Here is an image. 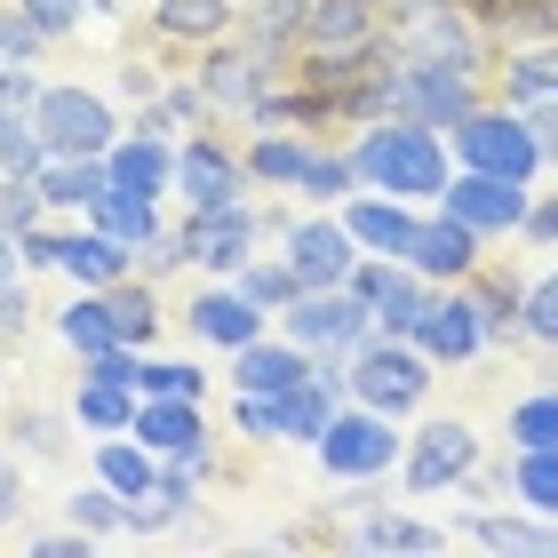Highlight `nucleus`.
Masks as SVG:
<instances>
[{"label":"nucleus","mask_w":558,"mask_h":558,"mask_svg":"<svg viewBox=\"0 0 558 558\" xmlns=\"http://www.w3.org/2000/svg\"><path fill=\"white\" fill-rule=\"evenodd\" d=\"M399 57H423V64H471V72H495V40L478 33V16L463 0H391V33H384Z\"/></svg>","instance_id":"4"},{"label":"nucleus","mask_w":558,"mask_h":558,"mask_svg":"<svg viewBox=\"0 0 558 558\" xmlns=\"http://www.w3.org/2000/svg\"><path fill=\"white\" fill-rule=\"evenodd\" d=\"M24 327H33V295H24V279H0V336H24Z\"/></svg>","instance_id":"54"},{"label":"nucleus","mask_w":558,"mask_h":558,"mask_svg":"<svg viewBox=\"0 0 558 558\" xmlns=\"http://www.w3.org/2000/svg\"><path fill=\"white\" fill-rule=\"evenodd\" d=\"M57 343L72 351V360H96V351L120 343V319H112V288H81L57 312Z\"/></svg>","instance_id":"33"},{"label":"nucleus","mask_w":558,"mask_h":558,"mask_svg":"<svg viewBox=\"0 0 558 558\" xmlns=\"http://www.w3.org/2000/svg\"><path fill=\"white\" fill-rule=\"evenodd\" d=\"M526 112V129H535L543 144V168H558V96H543V105H519Z\"/></svg>","instance_id":"55"},{"label":"nucleus","mask_w":558,"mask_h":558,"mask_svg":"<svg viewBox=\"0 0 558 558\" xmlns=\"http://www.w3.org/2000/svg\"><path fill=\"white\" fill-rule=\"evenodd\" d=\"M105 184H112L105 160H48V168H40V192H48V208H57V216L96 208V199H105Z\"/></svg>","instance_id":"36"},{"label":"nucleus","mask_w":558,"mask_h":558,"mask_svg":"<svg viewBox=\"0 0 558 558\" xmlns=\"http://www.w3.org/2000/svg\"><path fill=\"white\" fill-rule=\"evenodd\" d=\"M471 471H478V430L463 415L423 423L408 439V454H399V487L408 495H447V487H463Z\"/></svg>","instance_id":"12"},{"label":"nucleus","mask_w":558,"mask_h":558,"mask_svg":"<svg viewBox=\"0 0 558 558\" xmlns=\"http://www.w3.org/2000/svg\"><path fill=\"white\" fill-rule=\"evenodd\" d=\"M312 454H319V471L336 478V487H351V478H391V463L408 454V439H399V423L384 408H360V399H351V408L327 415Z\"/></svg>","instance_id":"7"},{"label":"nucleus","mask_w":558,"mask_h":558,"mask_svg":"<svg viewBox=\"0 0 558 558\" xmlns=\"http://www.w3.org/2000/svg\"><path fill=\"white\" fill-rule=\"evenodd\" d=\"M40 48H57V40H48L40 24H33V16H24L16 0H9V9H0V64H33Z\"/></svg>","instance_id":"49"},{"label":"nucleus","mask_w":558,"mask_h":558,"mask_svg":"<svg viewBox=\"0 0 558 558\" xmlns=\"http://www.w3.org/2000/svg\"><path fill=\"white\" fill-rule=\"evenodd\" d=\"M471 295H478V312H487V351H519L526 343V288H519V271L478 264Z\"/></svg>","instance_id":"28"},{"label":"nucleus","mask_w":558,"mask_h":558,"mask_svg":"<svg viewBox=\"0 0 558 558\" xmlns=\"http://www.w3.org/2000/svg\"><path fill=\"white\" fill-rule=\"evenodd\" d=\"M343 223H351V240H360L367 256H408L415 232H423L415 199H391V192H351L343 199Z\"/></svg>","instance_id":"22"},{"label":"nucleus","mask_w":558,"mask_h":558,"mask_svg":"<svg viewBox=\"0 0 558 558\" xmlns=\"http://www.w3.org/2000/svg\"><path fill=\"white\" fill-rule=\"evenodd\" d=\"M439 208L463 216L471 232H487V240H511L526 223V208H535V192L511 184V175H487V168H454V184L439 192Z\"/></svg>","instance_id":"17"},{"label":"nucleus","mask_w":558,"mask_h":558,"mask_svg":"<svg viewBox=\"0 0 558 558\" xmlns=\"http://www.w3.org/2000/svg\"><path fill=\"white\" fill-rule=\"evenodd\" d=\"M57 208H48V192H40V175H0V232L24 240L33 223H48Z\"/></svg>","instance_id":"45"},{"label":"nucleus","mask_w":558,"mask_h":558,"mask_svg":"<svg viewBox=\"0 0 558 558\" xmlns=\"http://www.w3.org/2000/svg\"><path fill=\"white\" fill-rule=\"evenodd\" d=\"M495 96L502 105H543V96H558V40L495 48Z\"/></svg>","instance_id":"27"},{"label":"nucleus","mask_w":558,"mask_h":558,"mask_svg":"<svg viewBox=\"0 0 558 558\" xmlns=\"http://www.w3.org/2000/svg\"><path fill=\"white\" fill-rule=\"evenodd\" d=\"M144 33L151 40H168V48H216L223 33H240V0H151V16H144Z\"/></svg>","instance_id":"21"},{"label":"nucleus","mask_w":558,"mask_h":558,"mask_svg":"<svg viewBox=\"0 0 558 558\" xmlns=\"http://www.w3.org/2000/svg\"><path fill=\"white\" fill-rule=\"evenodd\" d=\"M343 543H351V550H367V558H384V550L439 558V550H454V526H430V519H415V511H391V502H375V511L343 519Z\"/></svg>","instance_id":"19"},{"label":"nucleus","mask_w":558,"mask_h":558,"mask_svg":"<svg viewBox=\"0 0 558 558\" xmlns=\"http://www.w3.org/2000/svg\"><path fill=\"white\" fill-rule=\"evenodd\" d=\"M136 439L151 454H184L208 439V399H144L136 408Z\"/></svg>","instance_id":"31"},{"label":"nucleus","mask_w":558,"mask_h":558,"mask_svg":"<svg viewBox=\"0 0 558 558\" xmlns=\"http://www.w3.org/2000/svg\"><path fill=\"white\" fill-rule=\"evenodd\" d=\"M64 519H72V526H88L96 543H112V535H129V495L105 487V478H88V487H72Z\"/></svg>","instance_id":"40"},{"label":"nucleus","mask_w":558,"mask_h":558,"mask_svg":"<svg viewBox=\"0 0 558 558\" xmlns=\"http://www.w3.org/2000/svg\"><path fill=\"white\" fill-rule=\"evenodd\" d=\"M343 399H351L343 360H319V375H303L295 391H232V430L247 447H312Z\"/></svg>","instance_id":"2"},{"label":"nucleus","mask_w":558,"mask_h":558,"mask_svg":"<svg viewBox=\"0 0 558 558\" xmlns=\"http://www.w3.org/2000/svg\"><path fill=\"white\" fill-rule=\"evenodd\" d=\"M184 327H192V343L240 351V343H256V336H264V303H247L232 279H216V288H199V295L184 303Z\"/></svg>","instance_id":"20"},{"label":"nucleus","mask_w":558,"mask_h":558,"mask_svg":"<svg viewBox=\"0 0 558 558\" xmlns=\"http://www.w3.org/2000/svg\"><path fill=\"white\" fill-rule=\"evenodd\" d=\"M511 502L558 519V447H511Z\"/></svg>","instance_id":"38"},{"label":"nucleus","mask_w":558,"mask_h":558,"mask_svg":"<svg viewBox=\"0 0 558 558\" xmlns=\"http://www.w3.org/2000/svg\"><path fill=\"white\" fill-rule=\"evenodd\" d=\"M487 96H495V72L399 57V120H423V129H454V120H471L478 105H487Z\"/></svg>","instance_id":"9"},{"label":"nucleus","mask_w":558,"mask_h":558,"mask_svg":"<svg viewBox=\"0 0 558 558\" xmlns=\"http://www.w3.org/2000/svg\"><path fill=\"white\" fill-rule=\"evenodd\" d=\"M478 16V33L495 48H519V40H558V0H463Z\"/></svg>","instance_id":"30"},{"label":"nucleus","mask_w":558,"mask_h":558,"mask_svg":"<svg viewBox=\"0 0 558 558\" xmlns=\"http://www.w3.org/2000/svg\"><path fill=\"white\" fill-rule=\"evenodd\" d=\"M526 343H550L558 351V264L543 279H526Z\"/></svg>","instance_id":"48"},{"label":"nucleus","mask_w":558,"mask_h":558,"mask_svg":"<svg viewBox=\"0 0 558 558\" xmlns=\"http://www.w3.org/2000/svg\"><path fill=\"white\" fill-rule=\"evenodd\" d=\"M247 192H256V175H247V151H232V136L192 129L184 144H175V199H184L192 216H208V208H240Z\"/></svg>","instance_id":"11"},{"label":"nucleus","mask_w":558,"mask_h":558,"mask_svg":"<svg viewBox=\"0 0 558 558\" xmlns=\"http://www.w3.org/2000/svg\"><path fill=\"white\" fill-rule=\"evenodd\" d=\"M511 447H558V384L511 399Z\"/></svg>","instance_id":"46"},{"label":"nucleus","mask_w":558,"mask_h":558,"mask_svg":"<svg viewBox=\"0 0 558 558\" xmlns=\"http://www.w3.org/2000/svg\"><path fill=\"white\" fill-rule=\"evenodd\" d=\"M279 336L303 343L312 360H351V351L375 336V312L351 288H303L288 312H279Z\"/></svg>","instance_id":"10"},{"label":"nucleus","mask_w":558,"mask_h":558,"mask_svg":"<svg viewBox=\"0 0 558 558\" xmlns=\"http://www.w3.org/2000/svg\"><path fill=\"white\" fill-rule=\"evenodd\" d=\"M343 375H351V399H360V408H384L391 423H408L430 399V384H439V360H430L415 336H367L343 360Z\"/></svg>","instance_id":"3"},{"label":"nucleus","mask_w":558,"mask_h":558,"mask_svg":"<svg viewBox=\"0 0 558 558\" xmlns=\"http://www.w3.org/2000/svg\"><path fill=\"white\" fill-rule=\"evenodd\" d=\"M48 168V144L33 120H0V175H40Z\"/></svg>","instance_id":"47"},{"label":"nucleus","mask_w":558,"mask_h":558,"mask_svg":"<svg viewBox=\"0 0 558 558\" xmlns=\"http://www.w3.org/2000/svg\"><path fill=\"white\" fill-rule=\"evenodd\" d=\"M136 408H144L136 384H112V375H81V384H72V423L96 430V439H112V430H136Z\"/></svg>","instance_id":"32"},{"label":"nucleus","mask_w":558,"mask_h":558,"mask_svg":"<svg viewBox=\"0 0 558 558\" xmlns=\"http://www.w3.org/2000/svg\"><path fill=\"white\" fill-rule=\"evenodd\" d=\"M408 264L430 279V288H454V279H471L478 264H487V232H471L463 216H423V232H415V247H408Z\"/></svg>","instance_id":"18"},{"label":"nucleus","mask_w":558,"mask_h":558,"mask_svg":"<svg viewBox=\"0 0 558 558\" xmlns=\"http://www.w3.org/2000/svg\"><path fill=\"white\" fill-rule=\"evenodd\" d=\"M16 511H24V463H16V447H0V526Z\"/></svg>","instance_id":"56"},{"label":"nucleus","mask_w":558,"mask_h":558,"mask_svg":"<svg viewBox=\"0 0 558 558\" xmlns=\"http://www.w3.org/2000/svg\"><path fill=\"white\" fill-rule=\"evenodd\" d=\"M232 288H240L247 303H264V312H288V303L303 295V279H295L288 256H256V264H240V271H232Z\"/></svg>","instance_id":"42"},{"label":"nucleus","mask_w":558,"mask_h":558,"mask_svg":"<svg viewBox=\"0 0 558 558\" xmlns=\"http://www.w3.org/2000/svg\"><path fill=\"white\" fill-rule=\"evenodd\" d=\"M16 256H24V271H57L64 264V232L57 223H33V232L16 240Z\"/></svg>","instance_id":"52"},{"label":"nucleus","mask_w":558,"mask_h":558,"mask_svg":"<svg viewBox=\"0 0 558 558\" xmlns=\"http://www.w3.org/2000/svg\"><path fill=\"white\" fill-rule=\"evenodd\" d=\"M16 9H24V16H33V24H40V33H48V40H72V33H81V24L96 16V9H88V0H16Z\"/></svg>","instance_id":"50"},{"label":"nucleus","mask_w":558,"mask_h":558,"mask_svg":"<svg viewBox=\"0 0 558 558\" xmlns=\"http://www.w3.org/2000/svg\"><path fill=\"white\" fill-rule=\"evenodd\" d=\"M303 16H312V0H240V33L264 40V48H303Z\"/></svg>","instance_id":"37"},{"label":"nucleus","mask_w":558,"mask_h":558,"mask_svg":"<svg viewBox=\"0 0 558 558\" xmlns=\"http://www.w3.org/2000/svg\"><path fill=\"white\" fill-rule=\"evenodd\" d=\"M88 9H96V16H112V9H120V0H88Z\"/></svg>","instance_id":"59"},{"label":"nucleus","mask_w":558,"mask_h":558,"mask_svg":"<svg viewBox=\"0 0 558 558\" xmlns=\"http://www.w3.org/2000/svg\"><path fill=\"white\" fill-rule=\"evenodd\" d=\"M463 543H478V550H502V558H558V519H543V511H471L463 526H454Z\"/></svg>","instance_id":"23"},{"label":"nucleus","mask_w":558,"mask_h":558,"mask_svg":"<svg viewBox=\"0 0 558 558\" xmlns=\"http://www.w3.org/2000/svg\"><path fill=\"white\" fill-rule=\"evenodd\" d=\"M303 375H319V360L288 336H256L232 351V391H295Z\"/></svg>","instance_id":"24"},{"label":"nucleus","mask_w":558,"mask_h":558,"mask_svg":"<svg viewBox=\"0 0 558 558\" xmlns=\"http://www.w3.org/2000/svg\"><path fill=\"white\" fill-rule=\"evenodd\" d=\"M295 192L312 199V208H336V199H351V192H360V168H351V151H327V144H319Z\"/></svg>","instance_id":"44"},{"label":"nucleus","mask_w":558,"mask_h":558,"mask_svg":"<svg viewBox=\"0 0 558 558\" xmlns=\"http://www.w3.org/2000/svg\"><path fill=\"white\" fill-rule=\"evenodd\" d=\"M112 319H120V343H136V351L160 343V295H151L144 271H129V279L112 288Z\"/></svg>","instance_id":"39"},{"label":"nucleus","mask_w":558,"mask_h":558,"mask_svg":"<svg viewBox=\"0 0 558 558\" xmlns=\"http://www.w3.org/2000/svg\"><path fill=\"white\" fill-rule=\"evenodd\" d=\"M184 256L192 271H216V279H232L240 264H256V247H264V216H256V199H240V208H208V216H192L184 208Z\"/></svg>","instance_id":"13"},{"label":"nucleus","mask_w":558,"mask_h":558,"mask_svg":"<svg viewBox=\"0 0 558 558\" xmlns=\"http://www.w3.org/2000/svg\"><path fill=\"white\" fill-rule=\"evenodd\" d=\"M33 129H40V144H48V160H105V151L120 144V112H112L96 88L57 81V88H40Z\"/></svg>","instance_id":"8"},{"label":"nucleus","mask_w":558,"mask_h":558,"mask_svg":"<svg viewBox=\"0 0 558 558\" xmlns=\"http://www.w3.org/2000/svg\"><path fill=\"white\" fill-rule=\"evenodd\" d=\"M415 343H423L439 367H471L478 351H487V312H478L471 279H454V288H430L423 319H415Z\"/></svg>","instance_id":"16"},{"label":"nucleus","mask_w":558,"mask_h":558,"mask_svg":"<svg viewBox=\"0 0 558 558\" xmlns=\"http://www.w3.org/2000/svg\"><path fill=\"white\" fill-rule=\"evenodd\" d=\"M72 288H120V279L136 271V247L112 240L105 223H88V232H64V264H57Z\"/></svg>","instance_id":"26"},{"label":"nucleus","mask_w":558,"mask_h":558,"mask_svg":"<svg viewBox=\"0 0 558 558\" xmlns=\"http://www.w3.org/2000/svg\"><path fill=\"white\" fill-rule=\"evenodd\" d=\"M319 136L312 129H247V175H256L264 192H295L303 168H312Z\"/></svg>","instance_id":"25"},{"label":"nucleus","mask_w":558,"mask_h":558,"mask_svg":"<svg viewBox=\"0 0 558 558\" xmlns=\"http://www.w3.org/2000/svg\"><path fill=\"white\" fill-rule=\"evenodd\" d=\"M40 88L48 81H33V64H0V120H33Z\"/></svg>","instance_id":"51"},{"label":"nucleus","mask_w":558,"mask_h":558,"mask_svg":"<svg viewBox=\"0 0 558 558\" xmlns=\"http://www.w3.org/2000/svg\"><path fill=\"white\" fill-rule=\"evenodd\" d=\"M351 168H360V192H391V199H430L454 184V151H447V129H423V120H367L351 136Z\"/></svg>","instance_id":"1"},{"label":"nucleus","mask_w":558,"mask_h":558,"mask_svg":"<svg viewBox=\"0 0 558 558\" xmlns=\"http://www.w3.org/2000/svg\"><path fill=\"white\" fill-rule=\"evenodd\" d=\"M112 88L129 96V105H151V96H160L168 81H160V72H151V64H136V57H120V64H112Z\"/></svg>","instance_id":"53"},{"label":"nucleus","mask_w":558,"mask_h":558,"mask_svg":"<svg viewBox=\"0 0 558 558\" xmlns=\"http://www.w3.org/2000/svg\"><path fill=\"white\" fill-rule=\"evenodd\" d=\"M288 72H295L288 48H264V40H247V33H223L216 48H199V57H192V81L208 88V105L223 120H247V112H256V96L279 88Z\"/></svg>","instance_id":"5"},{"label":"nucleus","mask_w":558,"mask_h":558,"mask_svg":"<svg viewBox=\"0 0 558 558\" xmlns=\"http://www.w3.org/2000/svg\"><path fill=\"white\" fill-rule=\"evenodd\" d=\"M105 168H112V184L120 192H175V144L168 136H120L112 151H105Z\"/></svg>","instance_id":"29"},{"label":"nucleus","mask_w":558,"mask_h":558,"mask_svg":"<svg viewBox=\"0 0 558 558\" xmlns=\"http://www.w3.org/2000/svg\"><path fill=\"white\" fill-rule=\"evenodd\" d=\"M16 271H24V256H16V240L0 232V279H16Z\"/></svg>","instance_id":"58"},{"label":"nucleus","mask_w":558,"mask_h":558,"mask_svg":"<svg viewBox=\"0 0 558 558\" xmlns=\"http://www.w3.org/2000/svg\"><path fill=\"white\" fill-rule=\"evenodd\" d=\"M0 439H9L16 454H64L72 439V408H9V423H0Z\"/></svg>","instance_id":"41"},{"label":"nucleus","mask_w":558,"mask_h":558,"mask_svg":"<svg viewBox=\"0 0 558 558\" xmlns=\"http://www.w3.org/2000/svg\"><path fill=\"white\" fill-rule=\"evenodd\" d=\"M88 223H105V232L129 240V247H144L151 232H168V223H160V199H151V192H120V184H105V199L88 208Z\"/></svg>","instance_id":"35"},{"label":"nucleus","mask_w":558,"mask_h":558,"mask_svg":"<svg viewBox=\"0 0 558 558\" xmlns=\"http://www.w3.org/2000/svg\"><path fill=\"white\" fill-rule=\"evenodd\" d=\"M454 168H487V175H511V184H535L543 175V144L535 129H526L519 105H502V96H487L471 120H454Z\"/></svg>","instance_id":"6"},{"label":"nucleus","mask_w":558,"mask_h":558,"mask_svg":"<svg viewBox=\"0 0 558 558\" xmlns=\"http://www.w3.org/2000/svg\"><path fill=\"white\" fill-rule=\"evenodd\" d=\"M96 478L136 502V495H151V478H160V454H151L136 430H112V439H96Z\"/></svg>","instance_id":"34"},{"label":"nucleus","mask_w":558,"mask_h":558,"mask_svg":"<svg viewBox=\"0 0 558 558\" xmlns=\"http://www.w3.org/2000/svg\"><path fill=\"white\" fill-rule=\"evenodd\" d=\"M519 232L535 240V247H558V192H550V199H535V208H526V223H519Z\"/></svg>","instance_id":"57"},{"label":"nucleus","mask_w":558,"mask_h":558,"mask_svg":"<svg viewBox=\"0 0 558 558\" xmlns=\"http://www.w3.org/2000/svg\"><path fill=\"white\" fill-rule=\"evenodd\" d=\"M351 295L375 312V336H415V319H423V303H430V279L408 256H360Z\"/></svg>","instance_id":"15"},{"label":"nucleus","mask_w":558,"mask_h":558,"mask_svg":"<svg viewBox=\"0 0 558 558\" xmlns=\"http://www.w3.org/2000/svg\"><path fill=\"white\" fill-rule=\"evenodd\" d=\"M136 391L144 399H208V375L192 360H151V351H136Z\"/></svg>","instance_id":"43"},{"label":"nucleus","mask_w":558,"mask_h":558,"mask_svg":"<svg viewBox=\"0 0 558 558\" xmlns=\"http://www.w3.org/2000/svg\"><path fill=\"white\" fill-rule=\"evenodd\" d=\"M279 256L295 264V279L303 288H351V271H360V256L367 247L351 240V223L343 216H303V223H288V232H279Z\"/></svg>","instance_id":"14"}]
</instances>
